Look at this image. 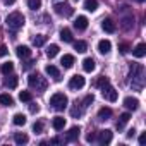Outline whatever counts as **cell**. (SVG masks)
Instances as JSON below:
<instances>
[{
  "label": "cell",
  "instance_id": "obj_1",
  "mask_svg": "<svg viewBox=\"0 0 146 146\" xmlns=\"http://www.w3.org/2000/svg\"><path fill=\"white\" fill-rule=\"evenodd\" d=\"M129 78H131L132 88L141 90L143 84H144V67L141 64H132L131 65V74H129Z\"/></svg>",
  "mask_w": 146,
  "mask_h": 146
},
{
  "label": "cell",
  "instance_id": "obj_2",
  "mask_svg": "<svg viewBox=\"0 0 146 146\" xmlns=\"http://www.w3.org/2000/svg\"><path fill=\"white\" fill-rule=\"evenodd\" d=\"M24 21L26 19H24V16L21 12H12V14L7 16V28L11 31H17V29H21L24 26Z\"/></svg>",
  "mask_w": 146,
  "mask_h": 146
},
{
  "label": "cell",
  "instance_id": "obj_3",
  "mask_svg": "<svg viewBox=\"0 0 146 146\" xmlns=\"http://www.w3.org/2000/svg\"><path fill=\"white\" fill-rule=\"evenodd\" d=\"M28 84H29V88H33V90H36V91H45L46 90V79L41 76V74H31L29 78H28Z\"/></svg>",
  "mask_w": 146,
  "mask_h": 146
},
{
  "label": "cell",
  "instance_id": "obj_4",
  "mask_svg": "<svg viewBox=\"0 0 146 146\" xmlns=\"http://www.w3.org/2000/svg\"><path fill=\"white\" fill-rule=\"evenodd\" d=\"M67 103H69V100H67V96H65L64 93H55V95H52V98H50V105H52V108L57 110V112H62V110L67 107Z\"/></svg>",
  "mask_w": 146,
  "mask_h": 146
},
{
  "label": "cell",
  "instance_id": "obj_5",
  "mask_svg": "<svg viewBox=\"0 0 146 146\" xmlns=\"http://www.w3.org/2000/svg\"><path fill=\"white\" fill-rule=\"evenodd\" d=\"M53 11L58 14V16H64V17H70L72 14H74V9H72L65 0L64 2H58V4H55L53 5Z\"/></svg>",
  "mask_w": 146,
  "mask_h": 146
},
{
  "label": "cell",
  "instance_id": "obj_6",
  "mask_svg": "<svg viewBox=\"0 0 146 146\" xmlns=\"http://www.w3.org/2000/svg\"><path fill=\"white\" fill-rule=\"evenodd\" d=\"M102 95H103V98L105 100H108V102H117V91L110 86V83H107L105 86H102Z\"/></svg>",
  "mask_w": 146,
  "mask_h": 146
},
{
  "label": "cell",
  "instance_id": "obj_7",
  "mask_svg": "<svg viewBox=\"0 0 146 146\" xmlns=\"http://www.w3.org/2000/svg\"><path fill=\"white\" fill-rule=\"evenodd\" d=\"M112 136H113V134H112L110 129H103V131H98V132H96V139H98V143L103 144V146L112 141Z\"/></svg>",
  "mask_w": 146,
  "mask_h": 146
},
{
  "label": "cell",
  "instance_id": "obj_8",
  "mask_svg": "<svg viewBox=\"0 0 146 146\" xmlns=\"http://www.w3.org/2000/svg\"><path fill=\"white\" fill-rule=\"evenodd\" d=\"M84 78L83 76H79V74H76V76H72L70 78V81H69V88L70 90H81L83 86H84Z\"/></svg>",
  "mask_w": 146,
  "mask_h": 146
},
{
  "label": "cell",
  "instance_id": "obj_9",
  "mask_svg": "<svg viewBox=\"0 0 146 146\" xmlns=\"http://www.w3.org/2000/svg\"><path fill=\"white\" fill-rule=\"evenodd\" d=\"M124 107L127 108V110H137L139 108V100L137 98H134V96H127V98H124Z\"/></svg>",
  "mask_w": 146,
  "mask_h": 146
},
{
  "label": "cell",
  "instance_id": "obj_10",
  "mask_svg": "<svg viewBox=\"0 0 146 146\" xmlns=\"http://www.w3.org/2000/svg\"><path fill=\"white\" fill-rule=\"evenodd\" d=\"M45 72L53 79V81H60V72H58V69L55 67V65H52V64H48L46 67H45Z\"/></svg>",
  "mask_w": 146,
  "mask_h": 146
},
{
  "label": "cell",
  "instance_id": "obj_11",
  "mask_svg": "<svg viewBox=\"0 0 146 146\" xmlns=\"http://www.w3.org/2000/svg\"><path fill=\"white\" fill-rule=\"evenodd\" d=\"M102 28H103V31H107V33H115V29H117L115 23H113L110 17H107V19L102 21Z\"/></svg>",
  "mask_w": 146,
  "mask_h": 146
},
{
  "label": "cell",
  "instance_id": "obj_12",
  "mask_svg": "<svg viewBox=\"0 0 146 146\" xmlns=\"http://www.w3.org/2000/svg\"><path fill=\"white\" fill-rule=\"evenodd\" d=\"M74 28L79 29V31L86 29V28H88V17H86V16H78V19L74 21Z\"/></svg>",
  "mask_w": 146,
  "mask_h": 146
},
{
  "label": "cell",
  "instance_id": "obj_13",
  "mask_svg": "<svg viewBox=\"0 0 146 146\" xmlns=\"http://www.w3.org/2000/svg\"><path fill=\"white\" fill-rule=\"evenodd\" d=\"M110 50H112V43H110L108 40H100V41H98V52H100V53L107 55Z\"/></svg>",
  "mask_w": 146,
  "mask_h": 146
},
{
  "label": "cell",
  "instance_id": "obj_14",
  "mask_svg": "<svg viewBox=\"0 0 146 146\" xmlns=\"http://www.w3.org/2000/svg\"><path fill=\"white\" fill-rule=\"evenodd\" d=\"M16 53H17L19 58H28V57H31V50H29V46H26V45H19V46L16 48Z\"/></svg>",
  "mask_w": 146,
  "mask_h": 146
},
{
  "label": "cell",
  "instance_id": "obj_15",
  "mask_svg": "<svg viewBox=\"0 0 146 146\" xmlns=\"http://www.w3.org/2000/svg\"><path fill=\"white\" fill-rule=\"evenodd\" d=\"M60 64H62V67L64 69H70L72 65H74V55H64L62 57V60H60Z\"/></svg>",
  "mask_w": 146,
  "mask_h": 146
},
{
  "label": "cell",
  "instance_id": "obj_16",
  "mask_svg": "<svg viewBox=\"0 0 146 146\" xmlns=\"http://www.w3.org/2000/svg\"><path fill=\"white\" fill-rule=\"evenodd\" d=\"M79 132H81V129H79L78 125L70 127V129H69V132H67V141H76V139L79 137Z\"/></svg>",
  "mask_w": 146,
  "mask_h": 146
},
{
  "label": "cell",
  "instance_id": "obj_17",
  "mask_svg": "<svg viewBox=\"0 0 146 146\" xmlns=\"http://www.w3.org/2000/svg\"><path fill=\"white\" fill-rule=\"evenodd\" d=\"M132 53H134V57H137V58H143V57L146 55V45H144V43H139V45H136V48L132 50Z\"/></svg>",
  "mask_w": 146,
  "mask_h": 146
},
{
  "label": "cell",
  "instance_id": "obj_18",
  "mask_svg": "<svg viewBox=\"0 0 146 146\" xmlns=\"http://www.w3.org/2000/svg\"><path fill=\"white\" fill-rule=\"evenodd\" d=\"M95 67H96V65H95V60H93L91 57H88V58L83 60V69H84L86 72H93Z\"/></svg>",
  "mask_w": 146,
  "mask_h": 146
},
{
  "label": "cell",
  "instance_id": "obj_19",
  "mask_svg": "<svg viewBox=\"0 0 146 146\" xmlns=\"http://www.w3.org/2000/svg\"><path fill=\"white\" fill-rule=\"evenodd\" d=\"M110 117H112V110L108 107H103V108L98 110V119L100 120H108Z\"/></svg>",
  "mask_w": 146,
  "mask_h": 146
},
{
  "label": "cell",
  "instance_id": "obj_20",
  "mask_svg": "<svg viewBox=\"0 0 146 146\" xmlns=\"http://www.w3.org/2000/svg\"><path fill=\"white\" fill-rule=\"evenodd\" d=\"M129 119H131V113H127V112H125V113H122V115L119 117V120H117V129H119V131H122V129H124V125L129 122Z\"/></svg>",
  "mask_w": 146,
  "mask_h": 146
},
{
  "label": "cell",
  "instance_id": "obj_21",
  "mask_svg": "<svg viewBox=\"0 0 146 146\" xmlns=\"http://www.w3.org/2000/svg\"><path fill=\"white\" fill-rule=\"evenodd\" d=\"M52 125H53L55 131H62V129L65 127V119H64V117H55V119L52 120Z\"/></svg>",
  "mask_w": 146,
  "mask_h": 146
},
{
  "label": "cell",
  "instance_id": "obj_22",
  "mask_svg": "<svg viewBox=\"0 0 146 146\" xmlns=\"http://www.w3.org/2000/svg\"><path fill=\"white\" fill-rule=\"evenodd\" d=\"M0 103H2L4 107H12L14 105V98L11 95H7V93H2L0 95Z\"/></svg>",
  "mask_w": 146,
  "mask_h": 146
},
{
  "label": "cell",
  "instance_id": "obj_23",
  "mask_svg": "<svg viewBox=\"0 0 146 146\" xmlns=\"http://www.w3.org/2000/svg\"><path fill=\"white\" fill-rule=\"evenodd\" d=\"M14 141H16V144H26V143L29 141V137H28V134H24V132H16V134H14Z\"/></svg>",
  "mask_w": 146,
  "mask_h": 146
},
{
  "label": "cell",
  "instance_id": "obj_24",
  "mask_svg": "<svg viewBox=\"0 0 146 146\" xmlns=\"http://www.w3.org/2000/svg\"><path fill=\"white\" fill-rule=\"evenodd\" d=\"M60 40L65 41V43H70V41H72V33H70L69 28H64V29L60 31Z\"/></svg>",
  "mask_w": 146,
  "mask_h": 146
},
{
  "label": "cell",
  "instance_id": "obj_25",
  "mask_svg": "<svg viewBox=\"0 0 146 146\" xmlns=\"http://www.w3.org/2000/svg\"><path fill=\"white\" fill-rule=\"evenodd\" d=\"M84 9L88 12H95L98 9V2H96V0H86V2H84Z\"/></svg>",
  "mask_w": 146,
  "mask_h": 146
},
{
  "label": "cell",
  "instance_id": "obj_26",
  "mask_svg": "<svg viewBox=\"0 0 146 146\" xmlns=\"http://www.w3.org/2000/svg\"><path fill=\"white\" fill-rule=\"evenodd\" d=\"M0 70H2V74L9 76L11 72L14 70V64H12V62H5V64H2V67H0Z\"/></svg>",
  "mask_w": 146,
  "mask_h": 146
},
{
  "label": "cell",
  "instance_id": "obj_27",
  "mask_svg": "<svg viewBox=\"0 0 146 146\" xmlns=\"http://www.w3.org/2000/svg\"><path fill=\"white\" fill-rule=\"evenodd\" d=\"M46 43V36L45 35H36L35 38H33V45L35 46H43Z\"/></svg>",
  "mask_w": 146,
  "mask_h": 146
},
{
  "label": "cell",
  "instance_id": "obj_28",
  "mask_svg": "<svg viewBox=\"0 0 146 146\" xmlns=\"http://www.w3.org/2000/svg\"><path fill=\"white\" fill-rule=\"evenodd\" d=\"M74 48H76L79 53H84V52L88 50V43H86V41H83V40H79V41H76V43H74Z\"/></svg>",
  "mask_w": 146,
  "mask_h": 146
},
{
  "label": "cell",
  "instance_id": "obj_29",
  "mask_svg": "<svg viewBox=\"0 0 146 146\" xmlns=\"http://www.w3.org/2000/svg\"><path fill=\"white\" fill-rule=\"evenodd\" d=\"M17 81H19V79H17V76H9V78L5 79V86H7V88H11V90H14V88L17 86Z\"/></svg>",
  "mask_w": 146,
  "mask_h": 146
},
{
  "label": "cell",
  "instance_id": "obj_30",
  "mask_svg": "<svg viewBox=\"0 0 146 146\" xmlns=\"http://www.w3.org/2000/svg\"><path fill=\"white\" fill-rule=\"evenodd\" d=\"M12 122H14L16 125H24V124H26V115H23V113H16V115L12 117Z\"/></svg>",
  "mask_w": 146,
  "mask_h": 146
},
{
  "label": "cell",
  "instance_id": "obj_31",
  "mask_svg": "<svg viewBox=\"0 0 146 146\" xmlns=\"http://www.w3.org/2000/svg\"><path fill=\"white\" fill-rule=\"evenodd\" d=\"M58 45H50L48 48H46V57H50V58H53L57 53H58Z\"/></svg>",
  "mask_w": 146,
  "mask_h": 146
},
{
  "label": "cell",
  "instance_id": "obj_32",
  "mask_svg": "<svg viewBox=\"0 0 146 146\" xmlns=\"http://www.w3.org/2000/svg\"><path fill=\"white\" fill-rule=\"evenodd\" d=\"M26 4L31 11H38L41 7V0H26Z\"/></svg>",
  "mask_w": 146,
  "mask_h": 146
},
{
  "label": "cell",
  "instance_id": "obj_33",
  "mask_svg": "<svg viewBox=\"0 0 146 146\" xmlns=\"http://www.w3.org/2000/svg\"><path fill=\"white\" fill-rule=\"evenodd\" d=\"M19 100H21V102H31V100H33V95H31L29 91H21V93H19Z\"/></svg>",
  "mask_w": 146,
  "mask_h": 146
},
{
  "label": "cell",
  "instance_id": "obj_34",
  "mask_svg": "<svg viewBox=\"0 0 146 146\" xmlns=\"http://www.w3.org/2000/svg\"><path fill=\"white\" fill-rule=\"evenodd\" d=\"M70 115L74 117V119H76V117H81V115H83V110H81L79 107H72V108H70Z\"/></svg>",
  "mask_w": 146,
  "mask_h": 146
},
{
  "label": "cell",
  "instance_id": "obj_35",
  "mask_svg": "<svg viewBox=\"0 0 146 146\" xmlns=\"http://www.w3.org/2000/svg\"><path fill=\"white\" fill-rule=\"evenodd\" d=\"M107 83H108V78H107V76H100V78L96 79V83H95V84H96L98 88H102V86H105Z\"/></svg>",
  "mask_w": 146,
  "mask_h": 146
},
{
  "label": "cell",
  "instance_id": "obj_36",
  "mask_svg": "<svg viewBox=\"0 0 146 146\" xmlns=\"http://www.w3.org/2000/svg\"><path fill=\"white\" fill-rule=\"evenodd\" d=\"M93 102H95V96H93V95H86L84 100H83V107H90Z\"/></svg>",
  "mask_w": 146,
  "mask_h": 146
},
{
  "label": "cell",
  "instance_id": "obj_37",
  "mask_svg": "<svg viewBox=\"0 0 146 146\" xmlns=\"http://www.w3.org/2000/svg\"><path fill=\"white\" fill-rule=\"evenodd\" d=\"M33 131H35L36 134H41V132H43V122H35V124H33Z\"/></svg>",
  "mask_w": 146,
  "mask_h": 146
},
{
  "label": "cell",
  "instance_id": "obj_38",
  "mask_svg": "<svg viewBox=\"0 0 146 146\" xmlns=\"http://www.w3.org/2000/svg\"><path fill=\"white\" fill-rule=\"evenodd\" d=\"M86 141L88 143H95L96 141V132H88L86 134Z\"/></svg>",
  "mask_w": 146,
  "mask_h": 146
},
{
  "label": "cell",
  "instance_id": "obj_39",
  "mask_svg": "<svg viewBox=\"0 0 146 146\" xmlns=\"http://www.w3.org/2000/svg\"><path fill=\"white\" fill-rule=\"evenodd\" d=\"M9 53V50H7V46L5 45H0V57H5Z\"/></svg>",
  "mask_w": 146,
  "mask_h": 146
},
{
  "label": "cell",
  "instance_id": "obj_40",
  "mask_svg": "<svg viewBox=\"0 0 146 146\" xmlns=\"http://www.w3.org/2000/svg\"><path fill=\"white\" fill-rule=\"evenodd\" d=\"M119 50H120V53H127V52H129V45H127V43H122V45L119 46Z\"/></svg>",
  "mask_w": 146,
  "mask_h": 146
},
{
  "label": "cell",
  "instance_id": "obj_41",
  "mask_svg": "<svg viewBox=\"0 0 146 146\" xmlns=\"http://www.w3.org/2000/svg\"><path fill=\"white\" fill-rule=\"evenodd\" d=\"M38 110H40V107H38L36 103H31V105H29V112H31V113H38Z\"/></svg>",
  "mask_w": 146,
  "mask_h": 146
},
{
  "label": "cell",
  "instance_id": "obj_42",
  "mask_svg": "<svg viewBox=\"0 0 146 146\" xmlns=\"http://www.w3.org/2000/svg\"><path fill=\"white\" fill-rule=\"evenodd\" d=\"M134 136H136V129L132 127V129H129V131H127V137H134Z\"/></svg>",
  "mask_w": 146,
  "mask_h": 146
},
{
  "label": "cell",
  "instance_id": "obj_43",
  "mask_svg": "<svg viewBox=\"0 0 146 146\" xmlns=\"http://www.w3.org/2000/svg\"><path fill=\"white\" fill-rule=\"evenodd\" d=\"M50 143H52V144H60L62 139H60V137H53V139H50Z\"/></svg>",
  "mask_w": 146,
  "mask_h": 146
},
{
  "label": "cell",
  "instance_id": "obj_44",
  "mask_svg": "<svg viewBox=\"0 0 146 146\" xmlns=\"http://www.w3.org/2000/svg\"><path fill=\"white\" fill-rule=\"evenodd\" d=\"M144 139H146V134H144V132H143V134H141V136H139V144H141V146H143V144H144Z\"/></svg>",
  "mask_w": 146,
  "mask_h": 146
},
{
  "label": "cell",
  "instance_id": "obj_45",
  "mask_svg": "<svg viewBox=\"0 0 146 146\" xmlns=\"http://www.w3.org/2000/svg\"><path fill=\"white\" fill-rule=\"evenodd\" d=\"M14 2H16V0H4V4H5V5H12Z\"/></svg>",
  "mask_w": 146,
  "mask_h": 146
},
{
  "label": "cell",
  "instance_id": "obj_46",
  "mask_svg": "<svg viewBox=\"0 0 146 146\" xmlns=\"http://www.w3.org/2000/svg\"><path fill=\"white\" fill-rule=\"evenodd\" d=\"M134 2H137V4H143V2H144V0H134Z\"/></svg>",
  "mask_w": 146,
  "mask_h": 146
},
{
  "label": "cell",
  "instance_id": "obj_47",
  "mask_svg": "<svg viewBox=\"0 0 146 146\" xmlns=\"http://www.w3.org/2000/svg\"><path fill=\"white\" fill-rule=\"evenodd\" d=\"M76 2H78V0H76Z\"/></svg>",
  "mask_w": 146,
  "mask_h": 146
}]
</instances>
